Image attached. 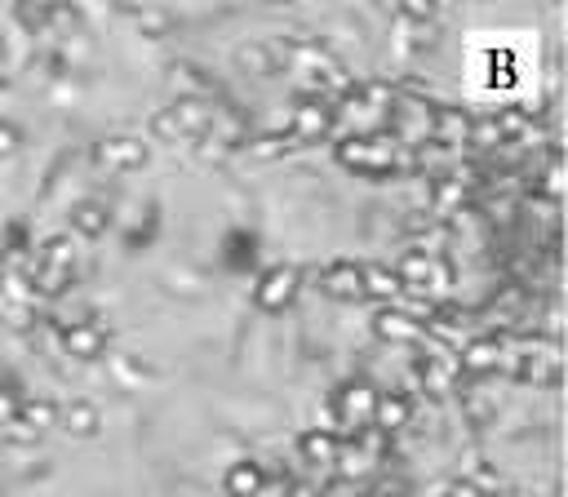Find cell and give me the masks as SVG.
Listing matches in <instances>:
<instances>
[{"label": "cell", "instance_id": "obj_6", "mask_svg": "<svg viewBox=\"0 0 568 497\" xmlns=\"http://www.w3.org/2000/svg\"><path fill=\"white\" fill-rule=\"evenodd\" d=\"M169 120H173V129L186 138V142H195L200 133H209L213 129V115H217V102L209 98V93H191V98H173L169 106Z\"/></svg>", "mask_w": 568, "mask_h": 497}, {"label": "cell", "instance_id": "obj_22", "mask_svg": "<svg viewBox=\"0 0 568 497\" xmlns=\"http://www.w3.org/2000/svg\"><path fill=\"white\" fill-rule=\"evenodd\" d=\"M18 422L22 426H31L36 435H44L49 426H58V404L53 399H18Z\"/></svg>", "mask_w": 568, "mask_h": 497}, {"label": "cell", "instance_id": "obj_15", "mask_svg": "<svg viewBox=\"0 0 568 497\" xmlns=\"http://www.w3.org/2000/svg\"><path fill=\"white\" fill-rule=\"evenodd\" d=\"M222 488H226V497H262V488H266L262 462H253V457L231 462L226 475H222Z\"/></svg>", "mask_w": 568, "mask_h": 497}, {"label": "cell", "instance_id": "obj_4", "mask_svg": "<svg viewBox=\"0 0 568 497\" xmlns=\"http://www.w3.org/2000/svg\"><path fill=\"white\" fill-rule=\"evenodd\" d=\"M93 164L102 173H138L146 164V142L138 133H111L93 146Z\"/></svg>", "mask_w": 568, "mask_h": 497}, {"label": "cell", "instance_id": "obj_24", "mask_svg": "<svg viewBox=\"0 0 568 497\" xmlns=\"http://www.w3.org/2000/svg\"><path fill=\"white\" fill-rule=\"evenodd\" d=\"M355 98H359L373 115H386L390 102H395V89H390L386 80H364V84H355Z\"/></svg>", "mask_w": 568, "mask_h": 497}, {"label": "cell", "instance_id": "obj_17", "mask_svg": "<svg viewBox=\"0 0 568 497\" xmlns=\"http://www.w3.org/2000/svg\"><path fill=\"white\" fill-rule=\"evenodd\" d=\"M337 448H342V435H337L333 426H311V430H302V439H297V453H302V462H311V466H333V462H337Z\"/></svg>", "mask_w": 568, "mask_h": 497}, {"label": "cell", "instance_id": "obj_34", "mask_svg": "<svg viewBox=\"0 0 568 497\" xmlns=\"http://www.w3.org/2000/svg\"><path fill=\"white\" fill-rule=\"evenodd\" d=\"M18 142H22V133H18L9 120H0V160H9V155L18 151Z\"/></svg>", "mask_w": 568, "mask_h": 497}, {"label": "cell", "instance_id": "obj_18", "mask_svg": "<svg viewBox=\"0 0 568 497\" xmlns=\"http://www.w3.org/2000/svg\"><path fill=\"white\" fill-rule=\"evenodd\" d=\"M359 280H364V297H377L386 306H395V297H404L399 275L386 262H359Z\"/></svg>", "mask_w": 568, "mask_h": 497}, {"label": "cell", "instance_id": "obj_8", "mask_svg": "<svg viewBox=\"0 0 568 497\" xmlns=\"http://www.w3.org/2000/svg\"><path fill=\"white\" fill-rule=\"evenodd\" d=\"M501 355H506V342H501L497 333H479V337H466V342L453 351V359H457V373H470V377H484V373H493V368L501 364Z\"/></svg>", "mask_w": 568, "mask_h": 497}, {"label": "cell", "instance_id": "obj_25", "mask_svg": "<svg viewBox=\"0 0 568 497\" xmlns=\"http://www.w3.org/2000/svg\"><path fill=\"white\" fill-rule=\"evenodd\" d=\"M244 146H248V155L275 160V155H284V151H293L297 142H293L288 133H257V138H244Z\"/></svg>", "mask_w": 568, "mask_h": 497}, {"label": "cell", "instance_id": "obj_9", "mask_svg": "<svg viewBox=\"0 0 568 497\" xmlns=\"http://www.w3.org/2000/svg\"><path fill=\"white\" fill-rule=\"evenodd\" d=\"M320 293L333 302H364V280H359V262L337 257L320 271Z\"/></svg>", "mask_w": 568, "mask_h": 497}, {"label": "cell", "instance_id": "obj_30", "mask_svg": "<svg viewBox=\"0 0 568 497\" xmlns=\"http://www.w3.org/2000/svg\"><path fill=\"white\" fill-rule=\"evenodd\" d=\"M111 373H115V382H124V386H133V382L146 377V368H142L133 355H111Z\"/></svg>", "mask_w": 568, "mask_h": 497}, {"label": "cell", "instance_id": "obj_5", "mask_svg": "<svg viewBox=\"0 0 568 497\" xmlns=\"http://www.w3.org/2000/svg\"><path fill=\"white\" fill-rule=\"evenodd\" d=\"M337 124V106H328L324 98H297L293 115H288V138L302 146V142H320L328 138Z\"/></svg>", "mask_w": 568, "mask_h": 497}, {"label": "cell", "instance_id": "obj_35", "mask_svg": "<svg viewBox=\"0 0 568 497\" xmlns=\"http://www.w3.org/2000/svg\"><path fill=\"white\" fill-rule=\"evenodd\" d=\"M448 497H484V493L475 488V479H470V475H462V479H453V484H448Z\"/></svg>", "mask_w": 568, "mask_h": 497}, {"label": "cell", "instance_id": "obj_33", "mask_svg": "<svg viewBox=\"0 0 568 497\" xmlns=\"http://www.w3.org/2000/svg\"><path fill=\"white\" fill-rule=\"evenodd\" d=\"M466 413H470V422H484L488 413H497V404H493L488 395H475V390H470V395H466Z\"/></svg>", "mask_w": 568, "mask_h": 497}, {"label": "cell", "instance_id": "obj_12", "mask_svg": "<svg viewBox=\"0 0 568 497\" xmlns=\"http://www.w3.org/2000/svg\"><path fill=\"white\" fill-rule=\"evenodd\" d=\"M457 359H453V351H444V346H435L430 355H422L417 359V386L426 390V395H448L453 386H457Z\"/></svg>", "mask_w": 568, "mask_h": 497}, {"label": "cell", "instance_id": "obj_10", "mask_svg": "<svg viewBox=\"0 0 568 497\" xmlns=\"http://www.w3.org/2000/svg\"><path fill=\"white\" fill-rule=\"evenodd\" d=\"M422 333H426V328H422L404 306H382V311L373 315V337L386 342V346H417Z\"/></svg>", "mask_w": 568, "mask_h": 497}, {"label": "cell", "instance_id": "obj_11", "mask_svg": "<svg viewBox=\"0 0 568 497\" xmlns=\"http://www.w3.org/2000/svg\"><path fill=\"white\" fill-rule=\"evenodd\" d=\"M62 351L71 355V359H80V364H89V359H102V351H106V333H102V324L89 315V320H71V324H62Z\"/></svg>", "mask_w": 568, "mask_h": 497}, {"label": "cell", "instance_id": "obj_7", "mask_svg": "<svg viewBox=\"0 0 568 497\" xmlns=\"http://www.w3.org/2000/svg\"><path fill=\"white\" fill-rule=\"evenodd\" d=\"M515 377H519V382H532V386H555V382H559V346L532 337V342L515 355Z\"/></svg>", "mask_w": 568, "mask_h": 497}, {"label": "cell", "instance_id": "obj_31", "mask_svg": "<svg viewBox=\"0 0 568 497\" xmlns=\"http://www.w3.org/2000/svg\"><path fill=\"white\" fill-rule=\"evenodd\" d=\"M0 439H4V444H18V448H31V444H40V435H36L31 426H22L18 417H9V422L0 426Z\"/></svg>", "mask_w": 568, "mask_h": 497}, {"label": "cell", "instance_id": "obj_3", "mask_svg": "<svg viewBox=\"0 0 568 497\" xmlns=\"http://www.w3.org/2000/svg\"><path fill=\"white\" fill-rule=\"evenodd\" d=\"M297 288H302V275H297V266H271V271H262L257 275V284H253V306L257 311H266V315H280V311H288L293 302H297Z\"/></svg>", "mask_w": 568, "mask_h": 497}, {"label": "cell", "instance_id": "obj_1", "mask_svg": "<svg viewBox=\"0 0 568 497\" xmlns=\"http://www.w3.org/2000/svg\"><path fill=\"white\" fill-rule=\"evenodd\" d=\"M395 160H399V142H395L386 129H373V133H346V138L337 142V164L351 169V173L382 178V173H395Z\"/></svg>", "mask_w": 568, "mask_h": 497}, {"label": "cell", "instance_id": "obj_13", "mask_svg": "<svg viewBox=\"0 0 568 497\" xmlns=\"http://www.w3.org/2000/svg\"><path fill=\"white\" fill-rule=\"evenodd\" d=\"M408 422H413V395H404V390H377L373 426H377L382 435H399Z\"/></svg>", "mask_w": 568, "mask_h": 497}, {"label": "cell", "instance_id": "obj_32", "mask_svg": "<svg viewBox=\"0 0 568 497\" xmlns=\"http://www.w3.org/2000/svg\"><path fill=\"white\" fill-rule=\"evenodd\" d=\"M524 209H528V213H532L537 222H546V226H555V213H559V200H546V195H537V191H532V195L524 200Z\"/></svg>", "mask_w": 568, "mask_h": 497}, {"label": "cell", "instance_id": "obj_28", "mask_svg": "<svg viewBox=\"0 0 568 497\" xmlns=\"http://www.w3.org/2000/svg\"><path fill=\"white\" fill-rule=\"evenodd\" d=\"M191 151H195V155H200L204 164H222V160H226V155H231L235 146H231V142H222L217 133H200V138L191 142Z\"/></svg>", "mask_w": 568, "mask_h": 497}, {"label": "cell", "instance_id": "obj_26", "mask_svg": "<svg viewBox=\"0 0 568 497\" xmlns=\"http://www.w3.org/2000/svg\"><path fill=\"white\" fill-rule=\"evenodd\" d=\"M532 191L546 195V200H559L564 195V160H559V151H550V160L541 169V182H532Z\"/></svg>", "mask_w": 568, "mask_h": 497}, {"label": "cell", "instance_id": "obj_21", "mask_svg": "<svg viewBox=\"0 0 568 497\" xmlns=\"http://www.w3.org/2000/svg\"><path fill=\"white\" fill-rule=\"evenodd\" d=\"M36 271H53V275H75V248L67 235H53L40 244L36 253Z\"/></svg>", "mask_w": 568, "mask_h": 497}, {"label": "cell", "instance_id": "obj_23", "mask_svg": "<svg viewBox=\"0 0 568 497\" xmlns=\"http://www.w3.org/2000/svg\"><path fill=\"white\" fill-rule=\"evenodd\" d=\"M373 462H377V457H373V453H364L359 444H342V448H337L333 470H337L342 479H364V475L373 470Z\"/></svg>", "mask_w": 568, "mask_h": 497}, {"label": "cell", "instance_id": "obj_2", "mask_svg": "<svg viewBox=\"0 0 568 497\" xmlns=\"http://www.w3.org/2000/svg\"><path fill=\"white\" fill-rule=\"evenodd\" d=\"M373 404H377V386L368 377H351L333 390V430L342 435H359L364 426H373Z\"/></svg>", "mask_w": 568, "mask_h": 497}, {"label": "cell", "instance_id": "obj_36", "mask_svg": "<svg viewBox=\"0 0 568 497\" xmlns=\"http://www.w3.org/2000/svg\"><path fill=\"white\" fill-rule=\"evenodd\" d=\"M9 417H18V395H13V390H4V386H0V426H4V422H9Z\"/></svg>", "mask_w": 568, "mask_h": 497}, {"label": "cell", "instance_id": "obj_20", "mask_svg": "<svg viewBox=\"0 0 568 497\" xmlns=\"http://www.w3.org/2000/svg\"><path fill=\"white\" fill-rule=\"evenodd\" d=\"M106 226H111L106 204H98V200H80V204L71 209V231H75L80 240H102Z\"/></svg>", "mask_w": 568, "mask_h": 497}, {"label": "cell", "instance_id": "obj_19", "mask_svg": "<svg viewBox=\"0 0 568 497\" xmlns=\"http://www.w3.org/2000/svg\"><path fill=\"white\" fill-rule=\"evenodd\" d=\"M58 426H62L67 435L89 439V435H98L102 413H98V404H89V399H67V404H58Z\"/></svg>", "mask_w": 568, "mask_h": 497}, {"label": "cell", "instance_id": "obj_14", "mask_svg": "<svg viewBox=\"0 0 568 497\" xmlns=\"http://www.w3.org/2000/svg\"><path fill=\"white\" fill-rule=\"evenodd\" d=\"M430 142H439L444 151H457L470 142V115L462 106H435V129Z\"/></svg>", "mask_w": 568, "mask_h": 497}, {"label": "cell", "instance_id": "obj_27", "mask_svg": "<svg viewBox=\"0 0 568 497\" xmlns=\"http://www.w3.org/2000/svg\"><path fill=\"white\" fill-rule=\"evenodd\" d=\"M129 18H133V22H138V31H142V36H151V40L169 36V27H173V18H169L164 9H129Z\"/></svg>", "mask_w": 568, "mask_h": 497}, {"label": "cell", "instance_id": "obj_29", "mask_svg": "<svg viewBox=\"0 0 568 497\" xmlns=\"http://www.w3.org/2000/svg\"><path fill=\"white\" fill-rule=\"evenodd\" d=\"M470 142L475 146H506V138H501V129H497V120L493 115H484V120H470Z\"/></svg>", "mask_w": 568, "mask_h": 497}, {"label": "cell", "instance_id": "obj_37", "mask_svg": "<svg viewBox=\"0 0 568 497\" xmlns=\"http://www.w3.org/2000/svg\"><path fill=\"white\" fill-rule=\"evenodd\" d=\"M0 120H4V84H0Z\"/></svg>", "mask_w": 568, "mask_h": 497}, {"label": "cell", "instance_id": "obj_16", "mask_svg": "<svg viewBox=\"0 0 568 497\" xmlns=\"http://www.w3.org/2000/svg\"><path fill=\"white\" fill-rule=\"evenodd\" d=\"M235 67L257 75V80H271L280 71V53H275V40H244L235 49Z\"/></svg>", "mask_w": 568, "mask_h": 497}]
</instances>
